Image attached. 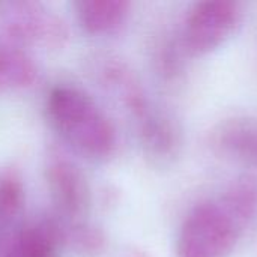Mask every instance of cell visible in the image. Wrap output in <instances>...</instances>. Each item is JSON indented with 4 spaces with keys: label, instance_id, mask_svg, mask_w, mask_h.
<instances>
[{
    "label": "cell",
    "instance_id": "cell-7",
    "mask_svg": "<svg viewBox=\"0 0 257 257\" xmlns=\"http://www.w3.org/2000/svg\"><path fill=\"white\" fill-rule=\"evenodd\" d=\"M211 142L226 158L257 170V117L233 116L221 120L214 128Z\"/></svg>",
    "mask_w": 257,
    "mask_h": 257
},
{
    "label": "cell",
    "instance_id": "cell-10",
    "mask_svg": "<svg viewBox=\"0 0 257 257\" xmlns=\"http://www.w3.org/2000/svg\"><path fill=\"white\" fill-rule=\"evenodd\" d=\"M38 78L32 57L11 39L0 36V89H27Z\"/></svg>",
    "mask_w": 257,
    "mask_h": 257
},
{
    "label": "cell",
    "instance_id": "cell-6",
    "mask_svg": "<svg viewBox=\"0 0 257 257\" xmlns=\"http://www.w3.org/2000/svg\"><path fill=\"white\" fill-rule=\"evenodd\" d=\"M47 182L60 214L80 217L89 206L90 190L81 170L63 155H51L47 164Z\"/></svg>",
    "mask_w": 257,
    "mask_h": 257
},
{
    "label": "cell",
    "instance_id": "cell-9",
    "mask_svg": "<svg viewBox=\"0 0 257 257\" xmlns=\"http://www.w3.org/2000/svg\"><path fill=\"white\" fill-rule=\"evenodd\" d=\"M77 20L90 35H110L126 21L131 3L126 0H80L74 3Z\"/></svg>",
    "mask_w": 257,
    "mask_h": 257
},
{
    "label": "cell",
    "instance_id": "cell-2",
    "mask_svg": "<svg viewBox=\"0 0 257 257\" xmlns=\"http://www.w3.org/2000/svg\"><path fill=\"white\" fill-rule=\"evenodd\" d=\"M51 126L77 152L92 160H107L117 145L108 116L83 90L71 86L53 87L47 96Z\"/></svg>",
    "mask_w": 257,
    "mask_h": 257
},
{
    "label": "cell",
    "instance_id": "cell-11",
    "mask_svg": "<svg viewBox=\"0 0 257 257\" xmlns=\"http://www.w3.org/2000/svg\"><path fill=\"white\" fill-rule=\"evenodd\" d=\"M218 197L247 229L254 223L257 218V176L254 173L239 175Z\"/></svg>",
    "mask_w": 257,
    "mask_h": 257
},
{
    "label": "cell",
    "instance_id": "cell-1",
    "mask_svg": "<svg viewBox=\"0 0 257 257\" xmlns=\"http://www.w3.org/2000/svg\"><path fill=\"white\" fill-rule=\"evenodd\" d=\"M101 75L134 119L146 155L158 164L172 163L181 151V131L175 120L152 102L125 63L110 59L101 66Z\"/></svg>",
    "mask_w": 257,
    "mask_h": 257
},
{
    "label": "cell",
    "instance_id": "cell-8",
    "mask_svg": "<svg viewBox=\"0 0 257 257\" xmlns=\"http://www.w3.org/2000/svg\"><path fill=\"white\" fill-rule=\"evenodd\" d=\"M60 242V223L41 220L21 229L0 247V257H50Z\"/></svg>",
    "mask_w": 257,
    "mask_h": 257
},
{
    "label": "cell",
    "instance_id": "cell-13",
    "mask_svg": "<svg viewBox=\"0 0 257 257\" xmlns=\"http://www.w3.org/2000/svg\"><path fill=\"white\" fill-rule=\"evenodd\" d=\"M60 241L69 244L74 250L83 254H98L105 244L104 235L99 229L83 223H60Z\"/></svg>",
    "mask_w": 257,
    "mask_h": 257
},
{
    "label": "cell",
    "instance_id": "cell-4",
    "mask_svg": "<svg viewBox=\"0 0 257 257\" xmlns=\"http://www.w3.org/2000/svg\"><path fill=\"white\" fill-rule=\"evenodd\" d=\"M242 17V5L238 2L205 0L194 3L182 26L184 50L193 57L217 51L235 35Z\"/></svg>",
    "mask_w": 257,
    "mask_h": 257
},
{
    "label": "cell",
    "instance_id": "cell-3",
    "mask_svg": "<svg viewBox=\"0 0 257 257\" xmlns=\"http://www.w3.org/2000/svg\"><path fill=\"white\" fill-rule=\"evenodd\" d=\"M245 230L220 197L199 202L181 223L176 257H230Z\"/></svg>",
    "mask_w": 257,
    "mask_h": 257
},
{
    "label": "cell",
    "instance_id": "cell-5",
    "mask_svg": "<svg viewBox=\"0 0 257 257\" xmlns=\"http://www.w3.org/2000/svg\"><path fill=\"white\" fill-rule=\"evenodd\" d=\"M0 23L14 44L62 50L69 41L65 20L39 2L0 3Z\"/></svg>",
    "mask_w": 257,
    "mask_h": 257
},
{
    "label": "cell",
    "instance_id": "cell-12",
    "mask_svg": "<svg viewBox=\"0 0 257 257\" xmlns=\"http://www.w3.org/2000/svg\"><path fill=\"white\" fill-rule=\"evenodd\" d=\"M24 203V185L21 176L12 170L0 172V227L12 221Z\"/></svg>",
    "mask_w": 257,
    "mask_h": 257
}]
</instances>
